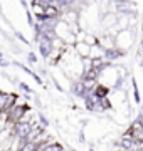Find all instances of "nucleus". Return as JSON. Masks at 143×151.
<instances>
[{"label":"nucleus","instance_id":"obj_5","mask_svg":"<svg viewBox=\"0 0 143 151\" xmlns=\"http://www.w3.org/2000/svg\"><path fill=\"white\" fill-rule=\"evenodd\" d=\"M37 50H39V54L47 60L51 57V54H52L54 47H52L51 40H39V42H37Z\"/></svg>","mask_w":143,"mask_h":151},{"label":"nucleus","instance_id":"obj_2","mask_svg":"<svg viewBox=\"0 0 143 151\" xmlns=\"http://www.w3.org/2000/svg\"><path fill=\"white\" fill-rule=\"evenodd\" d=\"M19 99V94L15 92L0 91V113H9V109L14 108Z\"/></svg>","mask_w":143,"mask_h":151},{"label":"nucleus","instance_id":"obj_4","mask_svg":"<svg viewBox=\"0 0 143 151\" xmlns=\"http://www.w3.org/2000/svg\"><path fill=\"white\" fill-rule=\"evenodd\" d=\"M72 49H74V54L79 59H88L89 52H91V45H88L86 42H76L72 45Z\"/></svg>","mask_w":143,"mask_h":151},{"label":"nucleus","instance_id":"obj_10","mask_svg":"<svg viewBox=\"0 0 143 151\" xmlns=\"http://www.w3.org/2000/svg\"><path fill=\"white\" fill-rule=\"evenodd\" d=\"M98 57H105V47L101 45H91V52H89V59H98Z\"/></svg>","mask_w":143,"mask_h":151},{"label":"nucleus","instance_id":"obj_3","mask_svg":"<svg viewBox=\"0 0 143 151\" xmlns=\"http://www.w3.org/2000/svg\"><path fill=\"white\" fill-rule=\"evenodd\" d=\"M69 92H71V96L74 97V99H83V101L91 94V92H88V89L84 87L81 79H74V81L69 84Z\"/></svg>","mask_w":143,"mask_h":151},{"label":"nucleus","instance_id":"obj_15","mask_svg":"<svg viewBox=\"0 0 143 151\" xmlns=\"http://www.w3.org/2000/svg\"><path fill=\"white\" fill-rule=\"evenodd\" d=\"M27 62L30 65L37 64V55H35V52H29V54H27Z\"/></svg>","mask_w":143,"mask_h":151},{"label":"nucleus","instance_id":"obj_23","mask_svg":"<svg viewBox=\"0 0 143 151\" xmlns=\"http://www.w3.org/2000/svg\"><path fill=\"white\" fill-rule=\"evenodd\" d=\"M67 151H77V150H74V148H71V150H67Z\"/></svg>","mask_w":143,"mask_h":151},{"label":"nucleus","instance_id":"obj_1","mask_svg":"<svg viewBox=\"0 0 143 151\" xmlns=\"http://www.w3.org/2000/svg\"><path fill=\"white\" fill-rule=\"evenodd\" d=\"M135 39H136V27L126 29V30H120L115 37V47L128 52L131 49V45L135 44Z\"/></svg>","mask_w":143,"mask_h":151},{"label":"nucleus","instance_id":"obj_20","mask_svg":"<svg viewBox=\"0 0 143 151\" xmlns=\"http://www.w3.org/2000/svg\"><path fill=\"white\" fill-rule=\"evenodd\" d=\"M2 14H4V10H2V4H0V15H2Z\"/></svg>","mask_w":143,"mask_h":151},{"label":"nucleus","instance_id":"obj_22","mask_svg":"<svg viewBox=\"0 0 143 151\" xmlns=\"http://www.w3.org/2000/svg\"><path fill=\"white\" fill-rule=\"evenodd\" d=\"M116 151H126V150H121V148H118V150H116Z\"/></svg>","mask_w":143,"mask_h":151},{"label":"nucleus","instance_id":"obj_8","mask_svg":"<svg viewBox=\"0 0 143 151\" xmlns=\"http://www.w3.org/2000/svg\"><path fill=\"white\" fill-rule=\"evenodd\" d=\"M44 15L47 17V19H61L62 12H61L59 7H56V5H47V7L44 9Z\"/></svg>","mask_w":143,"mask_h":151},{"label":"nucleus","instance_id":"obj_17","mask_svg":"<svg viewBox=\"0 0 143 151\" xmlns=\"http://www.w3.org/2000/svg\"><path fill=\"white\" fill-rule=\"evenodd\" d=\"M140 123V126H142V129H143V106H142V109H140V113H138V116L135 118Z\"/></svg>","mask_w":143,"mask_h":151},{"label":"nucleus","instance_id":"obj_16","mask_svg":"<svg viewBox=\"0 0 143 151\" xmlns=\"http://www.w3.org/2000/svg\"><path fill=\"white\" fill-rule=\"evenodd\" d=\"M14 35H15V37L19 39V42H22L24 45H30V44H29V40H27L25 37H24V35H22L20 32H17V30H15V32H14Z\"/></svg>","mask_w":143,"mask_h":151},{"label":"nucleus","instance_id":"obj_12","mask_svg":"<svg viewBox=\"0 0 143 151\" xmlns=\"http://www.w3.org/2000/svg\"><path fill=\"white\" fill-rule=\"evenodd\" d=\"M37 121H39V124L44 128V129H49V126H51V121L47 118H46V114H44V111H37Z\"/></svg>","mask_w":143,"mask_h":151},{"label":"nucleus","instance_id":"obj_9","mask_svg":"<svg viewBox=\"0 0 143 151\" xmlns=\"http://www.w3.org/2000/svg\"><path fill=\"white\" fill-rule=\"evenodd\" d=\"M94 94H98L99 97H108L111 94V87H108L106 84H99L98 82V86H96V89H94Z\"/></svg>","mask_w":143,"mask_h":151},{"label":"nucleus","instance_id":"obj_11","mask_svg":"<svg viewBox=\"0 0 143 151\" xmlns=\"http://www.w3.org/2000/svg\"><path fill=\"white\" fill-rule=\"evenodd\" d=\"M131 89H133V101H135V104H142V96H140L138 84L135 81V77H131Z\"/></svg>","mask_w":143,"mask_h":151},{"label":"nucleus","instance_id":"obj_6","mask_svg":"<svg viewBox=\"0 0 143 151\" xmlns=\"http://www.w3.org/2000/svg\"><path fill=\"white\" fill-rule=\"evenodd\" d=\"M39 151H66V148L57 141H47L39 145Z\"/></svg>","mask_w":143,"mask_h":151},{"label":"nucleus","instance_id":"obj_18","mask_svg":"<svg viewBox=\"0 0 143 151\" xmlns=\"http://www.w3.org/2000/svg\"><path fill=\"white\" fill-rule=\"evenodd\" d=\"M10 65V60L4 59V57H0V67H9Z\"/></svg>","mask_w":143,"mask_h":151},{"label":"nucleus","instance_id":"obj_7","mask_svg":"<svg viewBox=\"0 0 143 151\" xmlns=\"http://www.w3.org/2000/svg\"><path fill=\"white\" fill-rule=\"evenodd\" d=\"M44 9L40 4H35V2H30V12H32V15L35 17V20H42L44 19Z\"/></svg>","mask_w":143,"mask_h":151},{"label":"nucleus","instance_id":"obj_13","mask_svg":"<svg viewBox=\"0 0 143 151\" xmlns=\"http://www.w3.org/2000/svg\"><path fill=\"white\" fill-rule=\"evenodd\" d=\"M20 151H39V145L37 143H34V141H27L25 146H24Z\"/></svg>","mask_w":143,"mask_h":151},{"label":"nucleus","instance_id":"obj_21","mask_svg":"<svg viewBox=\"0 0 143 151\" xmlns=\"http://www.w3.org/2000/svg\"><path fill=\"white\" fill-rule=\"evenodd\" d=\"M140 49H143V39H142V42H140Z\"/></svg>","mask_w":143,"mask_h":151},{"label":"nucleus","instance_id":"obj_19","mask_svg":"<svg viewBox=\"0 0 143 151\" xmlns=\"http://www.w3.org/2000/svg\"><path fill=\"white\" fill-rule=\"evenodd\" d=\"M77 139H79V143H86V138H84L83 131H79V138H77Z\"/></svg>","mask_w":143,"mask_h":151},{"label":"nucleus","instance_id":"obj_24","mask_svg":"<svg viewBox=\"0 0 143 151\" xmlns=\"http://www.w3.org/2000/svg\"><path fill=\"white\" fill-rule=\"evenodd\" d=\"M0 57H4V54H2V52H0Z\"/></svg>","mask_w":143,"mask_h":151},{"label":"nucleus","instance_id":"obj_14","mask_svg":"<svg viewBox=\"0 0 143 151\" xmlns=\"http://www.w3.org/2000/svg\"><path fill=\"white\" fill-rule=\"evenodd\" d=\"M17 86H19V89H20V91L24 92V94H29V96H30V94H34V91H32V87H29L27 84H25V82H17Z\"/></svg>","mask_w":143,"mask_h":151}]
</instances>
